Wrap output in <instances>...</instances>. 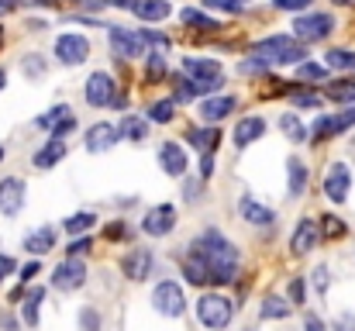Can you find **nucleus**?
I'll use <instances>...</instances> for the list:
<instances>
[{"instance_id":"nucleus-1","label":"nucleus","mask_w":355,"mask_h":331,"mask_svg":"<svg viewBox=\"0 0 355 331\" xmlns=\"http://www.w3.org/2000/svg\"><path fill=\"white\" fill-rule=\"evenodd\" d=\"M190 255L204 262L207 276L214 287H225L238 276V248L221 235V231H204L190 241Z\"/></svg>"},{"instance_id":"nucleus-2","label":"nucleus","mask_w":355,"mask_h":331,"mask_svg":"<svg viewBox=\"0 0 355 331\" xmlns=\"http://www.w3.org/2000/svg\"><path fill=\"white\" fill-rule=\"evenodd\" d=\"M248 56L262 59L266 66H297V62L307 59V45L300 38H293V31L290 35H269V38H259Z\"/></svg>"},{"instance_id":"nucleus-3","label":"nucleus","mask_w":355,"mask_h":331,"mask_svg":"<svg viewBox=\"0 0 355 331\" xmlns=\"http://www.w3.org/2000/svg\"><path fill=\"white\" fill-rule=\"evenodd\" d=\"M197 321L211 331H225L235 321V300L225 294H214V290L197 297Z\"/></svg>"},{"instance_id":"nucleus-4","label":"nucleus","mask_w":355,"mask_h":331,"mask_svg":"<svg viewBox=\"0 0 355 331\" xmlns=\"http://www.w3.org/2000/svg\"><path fill=\"white\" fill-rule=\"evenodd\" d=\"M331 31H335V17L324 14V10H304V14H297V21H293V38H300L304 45L324 42Z\"/></svg>"},{"instance_id":"nucleus-5","label":"nucleus","mask_w":355,"mask_h":331,"mask_svg":"<svg viewBox=\"0 0 355 331\" xmlns=\"http://www.w3.org/2000/svg\"><path fill=\"white\" fill-rule=\"evenodd\" d=\"M107 42H111V52L121 59H145L148 56V45H145L141 31H135V28L107 24Z\"/></svg>"},{"instance_id":"nucleus-6","label":"nucleus","mask_w":355,"mask_h":331,"mask_svg":"<svg viewBox=\"0 0 355 331\" xmlns=\"http://www.w3.org/2000/svg\"><path fill=\"white\" fill-rule=\"evenodd\" d=\"M52 52H55V62L66 66V69L83 66V62L90 59V38H87V35H76V31H66V35L55 38Z\"/></svg>"},{"instance_id":"nucleus-7","label":"nucleus","mask_w":355,"mask_h":331,"mask_svg":"<svg viewBox=\"0 0 355 331\" xmlns=\"http://www.w3.org/2000/svg\"><path fill=\"white\" fill-rule=\"evenodd\" d=\"M152 307H155V314H162V318H183V311H187L183 287L173 283V280H162V283L152 290Z\"/></svg>"},{"instance_id":"nucleus-8","label":"nucleus","mask_w":355,"mask_h":331,"mask_svg":"<svg viewBox=\"0 0 355 331\" xmlns=\"http://www.w3.org/2000/svg\"><path fill=\"white\" fill-rule=\"evenodd\" d=\"M83 283H87V262H83L80 255H69V259H62V262L52 269V287L62 290V294H73V290H80Z\"/></svg>"},{"instance_id":"nucleus-9","label":"nucleus","mask_w":355,"mask_h":331,"mask_svg":"<svg viewBox=\"0 0 355 331\" xmlns=\"http://www.w3.org/2000/svg\"><path fill=\"white\" fill-rule=\"evenodd\" d=\"M355 124V108H349V110H342V114H321L314 124H311V142H328V138H338L342 131H349Z\"/></svg>"},{"instance_id":"nucleus-10","label":"nucleus","mask_w":355,"mask_h":331,"mask_svg":"<svg viewBox=\"0 0 355 331\" xmlns=\"http://www.w3.org/2000/svg\"><path fill=\"white\" fill-rule=\"evenodd\" d=\"M114 97H118V83H114V76L104 73V69L90 73V80H87V87H83V101H87L90 108H107Z\"/></svg>"},{"instance_id":"nucleus-11","label":"nucleus","mask_w":355,"mask_h":331,"mask_svg":"<svg viewBox=\"0 0 355 331\" xmlns=\"http://www.w3.org/2000/svg\"><path fill=\"white\" fill-rule=\"evenodd\" d=\"M349 190H352V169L345 162H331L328 173H324V197L331 204H345Z\"/></svg>"},{"instance_id":"nucleus-12","label":"nucleus","mask_w":355,"mask_h":331,"mask_svg":"<svg viewBox=\"0 0 355 331\" xmlns=\"http://www.w3.org/2000/svg\"><path fill=\"white\" fill-rule=\"evenodd\" d=\"M152 266H155V255H152V248H128L124 252V259H121V273L128 276V280H135V283H141V280H148L152 276Z\"/></svg>"},{"instance_id":"nucleus-13","label":"nucleus","mask_w":355,"mask_h":331,"mask_svg":"<svg viewBox=\"0 0 355 331\" xmlns=\"http://www.w3.org/2000/svg\"><path fill=\"white\" fill-rule=\"evenodd\" d=\"M121 131L111 124V121H97V124H90L87 128V138H83V148L87 152H94V155H101V152H111L114 145H118Z\"/></svg>"},{"instance_id":"nucleus-14","label":"nucleus","mask_w":355,"mask_h":331,"mask_svg":"<svg viewBox=\"0 0 355 331\" xmlns=\"http://www.w3.org/2000/svg\"><path fill=\"white\" fill-rule=\"evenodd\" d=\"M318 241H321V224L314 218H300L293 235H290V252L293 255H307L311 248H318Z\"/></svg>"},{"instance_id":"nucleus-15","label":"nucleus","mask_w":355,"mask_h":331,"mask_svg":"<svg viewBox=\"0 0 355 331\" xmlns=\"http://www.w3.org/2000/svg\"><path fill=\"white\" fill-rule=\"evenodd\" d=\"M173 228H176V207L173 204H159L141 218V231L152 235V238H166Z\"/></svg>"},{"instance_id":"nucleus-16","label":"nucleus","mask_w":355,"mask_h":331,"mask_svg":"<svg viewBox=\"0 0 355 331\" xmlns=\"http://www.w3.org/2000/svg\"><path fill=\"white\" fill-rule=\"evenodd\" d=\"M21 207H24V180L3 176L0 180V214L3 218H17Z\"/></svg>"},{"instance_id":"nucleus-17","label":"nucleus","mask_w":355,"mask_h":331,"mask_svg":"<svg viewBox=\"0 0 355 331\" xmlns=\"http://www.w3.org/2000/svg\"><path fill=\"white\" fill-rule=\"evenodd\" d=\"M235 108H238V97H232V94H228V97H225V94H221V97H204L200 108H197V117H200L204 124H218V121H225Z\"/></svg>"},{"instance_id":"nucleus-18","label":"nucleus","mask_w":355,"mask_h":331,"mask_svg":"<svg viewBox=\"0 0 355 331\" xmlns=\"http://www.w3.org/2000/svg\"><path fill=\"white\" fill-rule=\"evenodd\" d=\"M159 166H162L166 176H187L190 159H187V152H183L176 142H162V145H159Z\"/></svg>"},{"instance_id":"nucleus-19","label":"nucleus","mask_w":355,"mask_h":331,"mask_svg":"<svg viewBox=\"0 0 355 331\" xmlns=\"http://www.w3.org/2000/svg\"><path fill=\"white\" fill-rule=\"evenodd\" d=\"M124 10L141 17V21H166L173 14V3L169 0H128Z\"/></svg>"},{"instance_id":"nucleus-20","label":"nucleus","mask_w":355,"mask_h":331,"mask_svg":"<svg viewBox=\"0 0 355 331\" xmlns=\"http://www.w3.org/2000/svg\"><path fill=\"white\" fill-rule=\"evenodd\" d=\"M52 248H55V228H52V224L35 228V231H28V235H24V252H28V255L42 259V255H49Z\"/></svg>"},{"instance_id":"nucleus-21","label":"nucleus","mask_w":355,"mask_h":331,"mask_svg":"<svg viewBox=\"0 0 355 331\" xmlns=\"http://www.w3.org/2000/svg\"><path fill=\"white\" fill-rule=\"evenodd\" d=\"M266 135V121L255 114V117H241L235 124V131H232V142H235V148H248L252 142H259Z\"/></svg>"},{"instance_id":"nucleus-22","label":"nucleus","mask_w":355,"mask_h":331,"mask_svg":"<svg viewBox=\"0 0 355 331\" xmlns=\"http://www.w3.org/2000/svg\"><path fill=\"white\" fill-rule=\"evenodd\" d=\"M307 183H311V169L304 159H290L286 162V190L290 197H304L307 194Z\"/></svg>"},{"instance_id":"nucleus-23","label":"nucleus","mask_w":355,"mask_h":331,"mask_svg":"<svg viewBox=\"0 0 355 331\" xmlns=\"http://www.w3.org/2000/svg\"><path fill=\"white\" fill-rule=\"evenodd\" d=\"M238 214H241V221L259 224V228H269V224L276 221V214H272L269 207H262V204L252 201V197H241V201H238Z\"/></svg>"},{"instance_id":"nucleus-24","label":"nucleus","mask_w":355,"mask_h":331,"mask_svg":"<svg viewBox=\"0 0 355 331\" xmlns=\"http://www.w3.org/2000/svg\"><path fill=\"white\" fill-rule=\"evenodd\" d=\"M62 155H66V142H62V138H49V142L31 155V162H35L38 169H52V166H59Z\"/></svg>"},{"instance_id":"nucleus-25","label":"nucleus","mask_w":355,"mask_h":331,"mask_svg":"<svg viewBox=\"0 0 355 331\" xmlns=\"http://www.w3.org/2000/svg\"><path fill=\"white\" fill-rule=\"evenodd\" d=\"M187 142H190L197 152H214L218 142H221V131H218L214 124H207V128H190V131H187Z\"/></svg>"},{"instance_id":"nucleus-26","label":"nucleus","mask_w":355,"mask_h":331,"mask_svg":"<svg viewBox=\"0 0 355 331\" xmlns=\"http://www.w3.org/2000/svg\"><path fill=\"white\" fill-rule=\"evenodd\" d=\"M169 80V62L162 52H148L145 56V83L155 87V83H166Z\"/></svg>"},{"instance_id":"nucleus-27","label":"nucleus","mask_w":355,"mask_h":331,"mask_svg":"<svg viewBox=\"0 0 355 331\" xmlns=\"http://www.w3.org/2000/svg\"><path fill=\"white\" fill-rule=\"evenodd\" d=\"M118 131H121V138H128V142H145L148 138V117L128 114V117H121Z\"/></svg>"},{"instance_id":"nucleus-28","label":"nucleus","mask_w":355,"mask_h":331,"mask_svg":"<svg viewBox=\"0 0 355 331\" xmlns=\"http://www.w3.org/2000/svg\"><path fill=\"white\" fill-rule=\"evenodd\" d=\"M180 17H183V24L193 28V31H207V35H211V31H221V21H214L211 14H204V10H197V7H187Z\"/></svg>"},{"instance_id":"nucleus-29","label":"nucleus","mask_w":355,"mask_h":331,"mask_svg":"<svg viewBox=\"0 0 355 331\" xmlns=\"http://www.w3.org/2000/svg\"><path fill=\"white\" fill-rule=\"evenodd\" d=\"M42 300H45V290H42V287H31V294H28V297H24V304H21V321H24L28 328H38Z\"/></svg>"},{"instance_id":"nucleus-30","label":"nucleus","mask_w":355,"mask_h":331,"mask_svg":"<svg viewBox=\"0 0 355 331\" xmlns=\"http://www.w3.org/2000/svg\"><path fill=\"white\" fill-rule=\"evenodd\" d=\"M290 314H293V304H290V300H283V297H276V294L262 300V318H266V321H286Z\"/></svg>"},{"instance_id":"nucleus-31","label":"nucleus","mask_w":355,"mask_h":331,"mask_svg":"<svg viewBox=\"0 0 355 331\" xmlns=\"http://www.w3.org/2000/svg\"><path fill=\"white\" fill-rule=\"evenodd\" d=\"M324 97L335 104H352L355 101V80H335L324 87Z\"/></svg>"},{"instance_id":"nucleus-32","label":"nucleus","mask_w":355,"mask_h":331,"mask_svg":"<svg viewBox=\"0 0 355 331\" xmlns=\"http://www.w3.org/2000/svg\"><path fill=\"white\" fill-rule=\"evenodd\" d=\"M279 131H283L293 145H300V142H307V138H311V135H307V128L300 124V117H297V114H283V117H279Z\"/></svg>"},{"instance_id":"nucleus-33","label":"nucleus","mask_w":355,"mask_h":331,"mask_svg":"<svg viewBox=\"0 0 355 331\" xmlns=\"http://www.w3.org/2000/svg\"><path fill=\"white\" fill-rule=\"evenodd\" d=\"M173 117H176V97H162V101H155L148 108V121L152 124H169Z\"/></svg>"},{"instance_id":"nucleus-34","label":"nucleus","mask_w":355,"mask_h":331,"mask_svg":"<svg viewBox=\"0 0 355 331\" xmlns=\"http://www.w3.org/2000/svg\"><path fill=\"white\" fill-rule=\"evenodd\" d=\"M324 66L328 69H352L355 73V52L352 49H328L324 52Z\"/></svg>"},{"instance_id":"nucleus-35","label":"nucleus","mask_w":355,"mask_h":331,"mask_svg":"<svg viewBox=\"0 0 355 331\" xmlns=\"http://www.w3.org/2000/svg\"><path fill=\"white\" fill-rule=\"evenodd\" d=\"M97 224V214L94 211H80V214H69V218L62 221V228L69 231V235H83V231H90Z\"/></svg>"},{"instance_id":"nucleus-36","label":"nucleus","mask_w":355,"mask_h":331,"mask_svg":"<svg viewBox=\"0 0 355 331\" xmlns=\"http://www.w3.org/2000/svg\"><path fill=\"white\" fill-rule=\"evenodd\" d=\"M297 76L300 80H311V83H324L328 80V66L324 62H297Z\"/></svg>"},{"instance_id":"nucleus-37","label":"nucleus","mask_w":355,"mask_h":331,"mask_svg":"<svg viewBox=\"0 0 355 331\" xmlns=\"http://www.w3.org/2000/svg\"><path fill=\"white\" fill-rule=\"evenodd\" d=\"M45 69H49V66H45V59H42L38 52H28V56L21 59V73H24L28 80H42Z\"/></svg>"},{"instance_id":"nucleus-38","label":"nucleus","mask_w":355,"mask_h":331,"mask_svg":"<svg viewBox=\"0 0 355 331\" xmlns=\"http://www.w3.org/2000/svg\"><path fill=\"white\" fill-rule=\"evenodd\" d=\"M318 224H321V238H345V231H349V224L338 214H324Z\"/></svg>"},{"instance_id":"nucleus-39","label":"nucleus","mask_w":355,"mask_h":331,"mask_svg":"<svg viewBox=\"0 0 355 331\" xmlns=\"http://www.w3.org/2000/svg\"><path fill=\"white\" fill-rule=\"evenodd\" d=\"M169 83H173V97H176V104H187V101H193V97H197V90H193V80H190V76H173Z\"/></svg>"},{"instance_id":"nucleus-40","label":"nucleus","mask_w":355,"mask_h":331,"mask_svg":"<svg viewBox=\"0 0 355 331\" xmlns=\"http://www.w3.org/2000/svg\"><path fill=\"white\" fill-rule=\"evenodd\" d=\"M290 101H293V108H311V110H318L321 104H324V97L321 94H314V90H290Z\"/></svg>"},{"instance_id":"nucleus-41","label":"nucleus","mask_w":355,"mask_h":331,"mask_svg":"<svg viewBox=\"0 0 355 331\" xmlns=\"http://www.w3.org/2000/svg\"><path fill=\"white\" fill-rule=\"evenodd\" d=\"M141 38H145V45H152V52H169V49H173V42H169V35H162V31H152V28H141Z\"/></svg>"},{"instance_id":"nucleus-42","label":"nucleus","mask_w":355,"mask_h":331,"mask_svg":"<svg viewBox=\"0 0 355 331\" xmlns=\"http://www.w3.org/2000/svg\"><path fill=\"white\" fill-rule=\"evenodd\" d=\"M66 114H73V110L66 108V104H59V108H52V110H49V114H42V117H35V128H45V131H52V128H55V124H59V121H62Z\"/></svg>"},{"instance_id":"nucleus-43","label":"nucleus","mask_w":355,"mask_h":331,"mask_svg":"<svg viewBox=\"0 0 355 331\" xmlns=\"http://www.w3.org/2000/svg\"><path fill=\"white\" fill-rule=\"evenodd\" d=\"M311 3L314 0H272L276 10H290V14H304V10H311Z\"/></svg>"},{"instance_id":"nucleus-44","label":"nucleus","mask_w":355,"mask_h":331,"mask_svg":"<svg viewBox=\"0 0 355 331\" xmlns=\"http://www.w3.org/2000/svg\"><path fill=\"white\" fill-rule=\"evenodd\" d=\"M311 283H314V290L324 297V294H328V287H331V280H328V266H318V269L311 273Z\"/></svg>"},{"instance_id":"nucleus-45","label":"nucleus","mask_w":355,"mask_h":331,"mask_svg":"<svg viewBox=\"0 0 355 331\" xmlns=\"http://www.w3.org/2000/svg\"><path fill=\"white\" fill-rule=\"evenodd\" d=\"M80 328L83 331H101V314L94 307H83L80 311Z\"/></svg>"},{"instance_id":"nucleus-46","label":"nucleus","mask_w":355,"mask_h":331,"mask_svg":"<svg viewBox=\"0 0 355 331\" xmlns=\"http://www.w3.org/2000/svg\"><path fill=\"white\" fill-rule=\"evenodd\" d=\"M238 69H241V73H245V76H262V73H266V69H269V66H266V62H262V59H255V56H252V59H245V62H241V66H238Z\"/></svg>"},{"instance_id":"nucleus-47","label":"nucleus","mask_w":355,"mask_h":331,"mask_svg":"<svg viewBox=\"0 0 355 331\" xmlns=\"http://www.w3.org/2000/svg\"><path fill=\"white\" fill-rule=\"evenodd\" d=\"M94 248V238L87 235V238H73L69 241V248H66V255H83V252H90Z\"/></svg>"},{"instance_id":"nucleus-48","label":"nucleus","mask_w":355,"mask_h":331,"mask_svg":"<svg viewBox=\"0 0 355 331\" xmlns=\"http://www.w3.org/2000/svg\"><path fill=\"white\" fill-rule=\"evenodd\" d=\"M14 273H17V262H14L10 255H3V252H0V283H3L7 276H14Z\"/></svg>"},{"instance_id":"nucleus-49","label":"nucleus","mask_w":355,"mask_h":331,"mask_svg":"<svg viewBox=\"0 0 355 331\" xmlns=\"http://www.w3.org/2000/svg\"><path fill=\"white\" fill-rule=\"evenodd\" d=\"M207 7H214V10H225V14H241V7L232 3V0H204Z\"/></svg>"},{"instance_id":"nucleus-50","label":"nucleus","mask_w":355,"mask_h":331,"mask_svg":"<svg viewBox=\"0 0 355 331\" xmlns=\"http://www.w3.org/2000/svg\"><path fill=\"white\" fill-rule=\"evenodd\" d=\"M38 269H42V262H38V259H31L28 266H21V283H31V280L38 276Z\"/></svg>"},{"instance_id":"nucleus-51","label":"nucleus","mask_w":355,"mask_h":331,"mask_svg":"<svg viewBox=\"0 0 355 331\" xmlns=\"http://www.w3.org/2000/svg\"><path fill=\"white\" fill-rule=\"evenodd\" d=\"M290 304H293V307H297V304H304V280H300V276L290 283Z\"/></svg>"},{"instance_id":"nucleus-52","label":"nucleus","mask_w":355,"mask_h":331,"mask_svg":"<svg viewBox=\"0 0 355 331\" xmlns=\"http://www.w3.org/2000/svg\"><path fill=\"white\" fill-rule=\"evenodd\" d=\"M214 173V155L211 152H200V180H207Z\"/></svg>"},{"instance_id":"nucleus-53","label":"nucleus","mask_w":355,"mask_h":331,"mask_svg":"<svg viewBox=\"0 0 355 331\" xmlns=\"http://www.w3.org/2000/svg\"><path fill=\"white\" fill-rule=\"evenodd\" d=\"M104 235H107L111 241H118V238L128 235V224H124V221H114V224H107V231H104Z\"/></svg>"},{"instance_id":"nucleus-54","label":"nucleus","mask_w":355,"mask_h":331,"mask_svg":"<svg viewBox=\"0 0 355 331\" xmlns=\"http://www.w3.org/2000/svg\"><path fill=\"white\" fill-rule=\"evenodd\" d=\"M304 331H324V321H321L318 314H307V318H304Z\"/></svg>"},{"instance_id":"nucleus-55","label":"nucleus","mask_w":355,"mask_h":331,"mask_svg":"<svg viewBox=\"0 0 355 331\" xmlns=\"http://www.w3.org/2000/svg\"><path fill=\"white\" fill-rule=\"evenodd\" d=\"M335 331H355V318L352 314H342V318L335 321Z\"/></svg>"},{"instance_id":"nucleus-56","label":"nucleus","mask_w":355,"mask_h":331,"mask_svg":"<svg viewBox=\"0 0 355 331\" xmlns=\"http://www.w3.org/2000/svg\"><path fill=\"white\" fill-rule=\"evenodd\" d=\"M200 190H204V183H197V180H187V201H197V197H200Z\"/></svg>"},{"instance_id":"nucleus-57","label":"nucleus","mask_w":355,"mask_h":331,"mask_svg":"<svg viewBox=\"0 0 355 331\" xmlns=\"http://www.w3.org/2000/svg\"><path fill=\"white\" fill-rule=\"evenodd\" d=\"M0 328H3V331H17V321L7 314V318H0Z\"/></svg>"},{"instance_id":"nucleus-58","label":"nucleus","mask_w":355,"mask_h":331,"mask_svg":"<svg viewBox=\"0 0 355 331\" xmlns=\"http://www.w3.org/2000/svg\"><path fill=\"white\" fill-rule=\"evenodd\" d=\"M17 3H21V0H0V14H10Z\"/></svg>"},{"instance_id":"nucleus-59","label":"nucleus","mask_w":355,"mask_h":331,"mask_svg":"<svg viewBox=\"0 0 355 331\" xmlns=\"http://www.w3.org/2000/svg\"><path fill=\"white\" fill-rule=\"evenodd\" d=\"M335 7H355V0H331Z\"/></svg>"},{"instance_id":"nucleus-60","label":"nucleus","mask_w":355,"mask_h":331,"mask_svg":"<svg viewBox=\"0 0 355 331\" xmlns=\"http://www.w3.org/2000/svg\"><path fill=\"white\" fill-rule=\"evenodd\" d=\"M3 87H7V69L0 66V90H3Z\"/></svg>"},{"instance_id":"nucleus-61","label":"nucleus","mask_w":355,"mask_h":331,"mask_svg":"<svg viewBox=\"0 0 355 331\" xmlns=\"http://www.w3.org/2000/svg\"><path fill=\"white\" fill-rule=\"evenodd\" d=\"M232 3H238V7H245V3H252V0H232Z\"/></svg>"},{"instance_id":"nucleus-62","label":"nucleus","mask_w":355,"mask_h":331,"mask_svg":"<svg viewBox=\"0 0 355 331\" xmlns=\"http://www.w3.org/2000/svg\"><path fill=\"white\" fill-rule=\"evenodd\" d=\"M55 3H62V0H55ZM66 3H83V0H66Z\"/></svg>"},{"instance_id":"nucleus-63","label":"nucleus","mask_w":355,"mask_h":331,"mask_svg":"<svg viewBox=\"0 0 355 331\" xmlns=\"http://www.w3.org/2000/svg\"><path fill=\"white\" fill-rule=\"evenodd\" d=\"M3 155H7V152H3V145H0V162H3Z\"/></svg>"},{"instance_id":"nucleus-64","label":"nucleus","mask_w":355,"mask_h":331,"mask_svg":"<svg viewBox=\"0 0 355 331\" xmlns=\"http://www.w3.org/2000/svg\"><path fill=\"white\" fill-rule=\"evenodd\" d=\"M245 331H252V328H245Z\"/></svg>"}]
</instances>
